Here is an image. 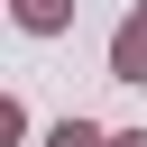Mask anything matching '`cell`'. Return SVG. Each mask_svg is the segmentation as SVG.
<instances>
[{
	"mask_svg": "<svg viewBox=\"0 0 147 147\" xmlns=\"http://www.w3.org/2000/svg\"><path fill=\"white\" fill-rule=\"evenodd\" d=\"M110 83H147V9L119 18V37H110Z\"/></svg>",
	"mask_w": 147,
	"mask_h": 147,
	"instance_id": "obj_1",
	"label": "cell"
},
{
	"mask_svg": "<svg viewBox=\"0 0 147 147\" xmlns=\"http://www.w3.org/2000/svg\"><path fill=\"white\" fill-rule=\"evenodd\" d=\"M9 9H18V28H28V37H55V28L74 18V0H9Z\"/></svg>",
	"mask_w": 147,
	"mask_h": 147,
	"instance_id": "obj_2",
	"label": "cell"
},
{
	"mask_svg": "<svg viewBox=\"0 0 147 147\" xmlns=\"http://www.w3.org/2000/svg\"><path fill=\"white\" fill-rule=\"evenodd\" d=\"M46 147H110V138H101L92 119H55V138H46Z\"/></svg>",
	"mask_w": 147,
	"mask_h": 147,
	"instance_id": "obj_3",
	"label": "cell"
},
{
	"mask_svg": "<svg viewBox=\"0 0 147 147\" xmlns=\"http://www.w3.org/2000/svg\"><path fill=\"white\" fill-rule=\"evenodd\" d=\"M110 147H147V129H119V138H110Z\"/></svg>",
	"mask_w": 147,
	"mask_h": 147,
	"instance_id": "obj_4",
	"label": "cell"
}]
</instances>
